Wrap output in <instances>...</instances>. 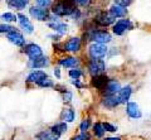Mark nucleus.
I'll list each match as a JSON object with an SVG mask.
<instances>
[{
  "label": "nucleus",
  "instance_id": "nucleus-10",
  "mask_svg": "<svg viewBox=\"0 0 151 140\" xmlns=\"http://www.w3.org/2000/svg\"><path fill=\"white\" fill-rule=\"evenodd\" d=\"M47 77H48V74H47L44 71H40V69H35V71H33V72H30L29 74H28L27 82L39 85V83L43 81V80H45Z\"/></svg>",
  "mask_w": 151,
  "mask_h": 140
},
{
  "label": "nucleus",
  "instance_id": "nucleus-29",
  "mask_svg": "<svg viewBox=\"0 0 151 140\" xmlns=\"http://www.w3.org/2000/svg\"><path fill=\"white\" fill-rule=\"evenodd\" d=\"M18 15H14L13 13H4L1 15V19L5 23H10V22H15Z\"/></svg>",
  "mask_w": 151,
  "mask_h": 140
},
{
  "label": "nucleus",
  "instance_id": "nucleus-41",
  "mask_svg": "<svg viewBox=\"0 0 151 140\" xmlns=\"http://www.w3.org/2000/svg\"><path fill=\"white\" fill-rule=\"evenodd\" d=\"M37 140H44V139H37Z\"/></svg>",
  "mask_w": 151,
  "mask_h": 140
},
{
  "label": "nucleus",
  "instance_id": "nucleus-37",
  "mask_svg": "<svg viewBox=\"0 0 151 140\" xmlns=\"http://www.w3.org/2000/svg\"><path fill=\"white\" fill-rule=\"evenodd\" d=\"M72 85L76 86L77 88H83V87H84V85H83V83L79 81V80H72Z\"/></svg>",
  "mask_w": 151,
  "mask_h": 140
},
{
  "label": "nucleus",
  "instance_id": "nucleus-33",
  "mask_svg": "<svg viewBox=\"0 0 151 140\" xmlns=\"http://www.w3.org/2000/svg\"><path fill=\"white\" fill-rule=\"evenodd\" d=\"M103 126H105V129H106V131H108V133H116L117 131V128L116 125H113V124H111V123H103Z\"/></svg>",
  "mask_w": 151,
  "mask_h": 140
},
{
  "label": "nucleus",
  "instance_id": "nucleus-39",
  "mask_svg": "<svg viewBox=\"0 0 151 140\" xmlns=\"http://www.w3.org/2000/svg\"><path fill=\"white\" fill-rule=\"evenodd\" d=\"M54 74H55V77L57 78H60V69L57 67V68H54Z\"/></svg>",
  "mask_w": 151,
  "mask_h": 140
},
{
  "label": "nucleus",
  "instance_id": "nucleus-9",
  "mask_svg": "<svg viewBox=\"0 0 151 140\" xmlns=\"http://www.w3.org/2000/svg\"><path fill=\"white\" fill-rule=\"evenodd\" d=\"M29 14H30L33 18H34V19L40 20V22L49 19V13H48V10L44 9V8H40V6H32L29 9Z\"/></svg>",
  "mask_w": 151,
  "mask_h": 140
},
{
  "label": "nucleus",
  "instance_id": "nucleus-15",
  "mask_svg": "<svg viewBox=\"0 0 151 140\" xmlns=\"http://www.w3.org/2000/svg\"><path fill=\"white\" fill-rule=\"evenodd\" d=\"M94 22H96L98 25H101V27H107V25H110V24H112V23L115 22V18L111 17L110 13L102 12V13H100V14H98V15L96 17Z\"/></svg>",
  "mask_w": 151,
  "mask_h": 140
},
{
  "label": "nucleus",
  "instance_id": "nucleus-11",
  "mask_svg": "<svg viewBox=\"0 0 151 140\" xmlns=\"http://www.w3.org/2000/svg\"><path fill=\"white\" fill-rule=\"evenodd\" d=\"M131 27H132V24L129 19H121L113 25V33L116 35H122L126 30L131 29Z\"/></svg>",
  "mask_w": 151,
  "mask_h": 140
},
{
  "label": "nucleus",
  "instance_id": "nucleus-3",
  "mask_svg": "<svg viewBox=\"0 0 151 140\" xmlns=\"http://www.w3.org/2000/svg\"><path fill=\"white\" fill-rule=\"evenodd\" d=\"M88 53H89V57L92 59H102L107 53V47L105 44L93 43V44L89 45Z\"/></svg>",
  "mask_w": 151,
  "mask_h": 140
},
{
  "label": "nucleus",
  "instance_id": "nucleus-25",
  "mask_svg": "<svg viewBox=\"0 0 151 140\" xmlns=\"http://www.w3.org/2000/svg\"><path fill=\"white\" fill-rule=\"evenodd\" d=\"M110 14L111 17H113L116 19V18H122L126 15V8L124 6H120V5H112L111 9H110Z\"/></svg>",
  "mask_w": 151,
  "mask_h": 140
},
{
  "label": "nucleus",
  "instance_id": "nucleus-40",
  "mask_svg": "<svg viewBox=\"0 0 151 140\" xmlns=\"http://www.w3.org/2000/svg\"><path fill=\"white\" fill-rule=\"evenodd\" d=\"M103 140H122L120 136H107V138H105Z\"/></svg>",
  "mask_w": 151,
  "mask_h": 140
},
{
  "label": "nucleus",
  "instance_id": "nucleus-13",
  "mask_svg": "<svg viewBox=\"0 0 151 140\" xmlns=\"http://www.w3.org/2000/svg\"><path fill=\"white\" fill-rule=\"evenodd\" d=\"M32 69H39V68H45L49 66V58L48 57H44L42 56L39 58H35V59H30L29 63H28Z\"/></svg>",
  "mask_w": 151,
  "mask_h": 140
},
{
  "label": "nucleus",
  "instance_id": "nucleus-4",
  "mask_svg": "<svg viewBox=\"0 0 151 140\" xmlns=\"http://www.w3.org/2000/svg\"><path fill=\"white\" fill-rule=\"evenodd\" d=\"M111 39H112L111 34L106 30H96L92 32L91 35H89V40H93L94 43H100V44L110 43Z\"/></svg>",
  "mask_w": 151,
  "mask_h": 140
},
{
  "label": "nucleus",
  "instance_id": "nucleus-32",
  "mask_svg": "<svg viewBox=\"0 0 151 140\" xmlns=\"http://www.w3.org/2000/svg\"><path fill=\"white\" fill-rule=\"evenodd\" d=\"M62 99H63L64 102H70V101L73 100V92L69 91V90L64 91V92L62 93Z\"/></svg>",
  "mask_w": 151,
  "mask_h": 140
},
{
  "label": "nucleus",
  "instance_id": "nucleus-12",
  "mask_svg": "<svg viewBox=\"0 0 151 140\" xmlns=\"http://www.w3.org/2000/svg\"><path fill=\"white\" fill-rule=\"evenodd\" d=\"M24 52H25V54H27L30 59H35V58H39V57H42V56H43V52H42L40 47L37 45V44H34V43L28 44L25 48H24Z\"/></svg>",
  "mask_w": 151,
  "mask_h": 140
},
{
  "label": "nucleus",
  "instance_id": "nucleus-17",
  "mask_svg": "<svg viewBox=\"0 0 151 140\" xmlns=\"http://www.w3.org/2000/svg\"><path fill=\"white\" fill-rule=\"evenodd\" d=\"M6 37H8V39L10 40L12 43H14V44L18 45V47H23V45L25 44L24 37H23V34L20 33V32H18L17 29L10 32V33H8Z\"/></svg>",
  "mask_w": 151,
  "mask_h": 140
},
{
  "label": "nucleus",
  "instance_id": "nucleus-7",
  "mask_svg": "<svg viewBox=\"0 0 151 140\" xmlns=\"http://www.w3.org/2000/svg\"><path fill=\"white\" fill-rule=\"evenodd\" d=\"M121 83L120 81H117L116 78H110V81L106 85L105 90L102 91L103 96H108V95H117L121 91Z\"/></svg>",
  "mask_w": 151,
  "mask_h": 140
},
{
  "label": "nucleus",
  "instance_id": "nucleus-24",
  "mask_svg": "<svg viewBox=\"0 0 151 140\" xmlns=\"http://www.w3.org/2000/svg\"><path fill=\"white\" fill-rule=\"evenodd\" d=\"M93 135L97 139H105V134H106V129L103 126V123H94L93 124Z\"/></svg>",
  "mask_w": 151,
  "mask_h": 140
},
{
  "label": "nucleus",
  "instance_id": "nucleus-2",
  "mask_svg": "<svg viewBox=\"0 0 151 140\" xmlns=\"http://www.w3.org/2000/svg\"><path fill=\"white\" fill-rule=\"evenodd\" d=\"M105 71H106V63L103 59H91L88 62V72L92 77L102 74Z\"/></svg>",
  "mask_w": 151,
  "mask_h": 140
},
{
  "label": "nucleus",
  "instance_id": "nucleus-14",
  "mask_svg": "<svg viewBox=\"0 0 151 140\" xmlns=\"http://www.w3.org/2000/svg\"><path fill=\"white\" fill-rule=\"evenodd\" d=\"M132 92H134V90H132L131 85H126V86H124L121 88V91L117 93V96H119V99L121 101V105H126L127 102H130Z\"/></svg>",
  "mask_w": 151,
  "mask_h": 140
},
{
  "label": "nucleus",
  "instance_id": "nucleus-16",
  "mask_svg": "<svg viewBox=\"0 0 151 140\" xmlns=\"http://www.w3.org/2000/svg\"><path fill=\"white\" fill-rule=\"evenodd\" d=\"M49 19H52V22H49L48 23V25L52 28V29H53L54 32H57V33L58 34H65L67 33V24H64V23H60L58 19H57V18H49Z\"/></svg>",
  "mask_w": 151,
  "mask_h": 140
},
{
  "label": "nucleus",
  "instance_id": "nucleus-22",
  "mask_svg": "<svg viewBox=\"0 0 151 140\" xmlns=\"http://www.w3.org/2000/svg\"><path fill=\"white\" fill-rule=\"evenodd\" d=\"M50 130H52V131H54L57 135L62 136L63 134L67 133L68 125H67V123H64V121H59V123H55L54 125H52V126H50Z\"/></svg>",
  "mask_w": 151,
  "mask_h": 140
},
{
  "label": "nucleus",
  "instance_id": "nucleus-19",
  "mask_svg": "<svg viewBox=\"0 0 151 140\" xmlns=\"http://www.w3.org/2000/svg\"><path fill=\"white\" fill-rule=\"evenodd\" d=\"M60 119L67 124L73 123L74 119H76V111L72 109V107H65V109L62 111V114H60Z\"/></svg>",
  "mask_w": 151,
  "mask_h": 140
},
{
  "label": "nucleus",
  "instance_id": "nucleus-23",
  "mask_svg": "<svg viewBox=\"0 0 151 140\" xmlns=\"http://www.w3.org/2000/svg\"><path fill=\"white\" fill-rule=\"evenodd\" d=\"M38 139H44V140H59L60 136L57 135L54 131H52L50 129L48 130H42V131L37 135Z\"/></svg>",
  "mask_w": 151,
  "mask_h": 140
},
{
  "label": "nucleus",
  "instance_id": "nucleus-28",
  "mask_svg": "<svg viewBox=\"0 0 151 140\" xmlns=\"http://www.w3.org/2000/svg\"><path fill=\"white\" fill-rule=\"evenodd\" d=\"M68 74L72 80H79V77L83 76V72L79 68H74V69H69Z\"/></svg>",
  "mask_w": 151,
  "mask_h": 140
},
{
  "label": "nucleus",
  "instance_id": "nucleus-35",
  "mask_svg": "<svg viewBox=\"0 0 151 140\" xmlns=\"http://www.w3.org/2000/svg\"><path fill=\"white\" fill-rule=\"evenodd\" d=\"M13 30H15V28L14 27H10V25H8V24H1L0 25V32L1 33H10V32H13Z\"/></svg>",
  "mask_w": 151,
  "mask_h": 140
},
{
  "label": "nucleus",
  "instance_id": "nucleus-38",
  "mask_svg": "<svg viewBox=\"0 0 151 140\" xmlns=\"http://www.w3.org/2000/svg\"><path fill=\"white\" fill-rule=\"evenodd\" d=\"M76 3L79 4V5H82V6H87V5H89L91 0H76Z\"/></svg>",
  "mask_w": 151,
  "mask_h": 140
},
{
  "label": "nucleus",
  "instance_id": "nucleus-21",
  "mask_svg": "<svg viewBox=\"0 0 151 140\" xmlns=\"http://www.w3.org/2000/svg\"><path fill=\"white\" fill-rule=\"evenodd\" d=\"M59 64L65 68H76L79 64V61L78 58H74V57H64L59 59Z\"/></svg>",
  "mask_w": 151,
  "mask_h": 140
},
{
  "label": "nucleus",
  "instance_id": "nucleus-6",
  "mask_svg": "<svg viewBox=\"0 0 151 140\" xmlns=\"http://www.w3.org/2000/svg\"><path fill=\"white\" fill-rule=\"evenodd\" d=\"M101 105L103 107H106L107 110H113L116 107H119L121 105V101L117 95H108V96H103L101 100Z\"/></svg>",
  "mask_w": 151,
  "mask_h": 140
},
{
  "label": "nucleus",
  "instance_id": "nucleus-20",
  "mask_svg": "<svg viewBox=\"0 0 151 140\" xmlns=\"http://www.w3.org/2000/svg\"><path fill=\"white\" fill-rule=\"evenodd\" d=\"M81 48V39L79 38H70L67 43H65V52H78Z\"/></svg>",
  "mask_w": 151,
  "mask_h": 140
},
{
  "label": "nucleus",
  "instance_id": "nucleus-31",
  "mask_svg": "<svg viewBox=\"0 0 151 140\" xmlns=\"http://www.w3.org/2000/svg\"><path fill=\"white\" fill-rule=\"evenodd\" d=\"M70 140H92V136L88 133H81V134H78V135H76V136H73Z\"/></svg>",
  "mask_w": 151,
  "mask_h": 140
},
{
  "label": "nucleus",
  "instance_id": "nucleus-18",
  "mask_svg": "<svg viewBox=\"0 0 151 140\" xmlns=\"http://www.w3.org/2000/svg\"><path fill=\"white\" fill-rule=\"evenodd\" d=\"M18 20H19V24H20L22 29L27 34H32L33 30H34V27H33L32 22L28 19L25 15H23V14H18Z\"/></svg>",
  "mask_w": 151,
  "mask_h": 140
},
{
  "label": "nucleus",
  "instance_id": "nucleus-30",
  "mask_svg": "<svg viewBox=\"0 0 151 140\" xmlns=\"http://www.w3.org/2000/svg\"><path fill=\"white\" fill-rule=\"evenodd\" d=\"M39 87H42V88H50V87H55V85H54V82L50 80L49 77H47L45 80H43L42 81L39 85H38Z\"/></svg>",
  "mask_w": 151,
  "mask_h": 140
},
{
  "label": "nucleus",
  "instance_id": "nucleus-5",
  "mask_svg": "<svg viewBox=\"0 0 151 140\" xmlns=\"http://www.w3.org/2000/svg\"><path fill=\"white\" fill-rule=\"evenodd\" d=\"M125 111H126L127 116L131 119H141L142 118V111H141L137 102H134V101L127 102Z\"/></svg>",
  "mask_w": 151,
  "mask_h": 140
},
{
  "label": "nucleus",
  "instance_id": "nucleus-27",
  "mask_svg": "<svg viewBox=\"0 0 151 140\" xmlns=\"http://www.w3.org/2000/svg\"><path fill=\"white\" fill-rule=\"evenodd\" d=\"M93 126L92 125V120L89 118H86L82 120V123L79 124V130H81V133H88L89 128Z\"/></svg>",
  "mask_w": 151,
  "mask_h": 140
},
{
  "label": "nucleus",
  "instance_id": "nucleus-34",
  "mask_svg": "<svg viewBox=\"0 0 151 140\" xmlns=\"http://www.w3.org/2000/svg\"><path fill=\"white\" fill-rule=\"evenodd\" d=\"M37 5L40 6V8L47 9L48 6L52 5V0H37Z\"/></svg>",
  "mask_w": 151,
  "mask_h": 140
},
{
  "label": "nucleus",
  "instance_id": "nucleus-1",
  "mask_svg": "<svg viewBox=\"0 0 151 140\" xmlns=\"http://www.w3.org/2000/svg\"><path fill=\"white\" fill-rule=\"evenodd\" d=\"M76 0H58L53 4L52 12L54 15L64 17V15H72L76 12Z\"/></svg>",
  "mask_w": 151,
  "mask_h": 140
},
{
  "label": "nucleus",
  "instance_id": "nucleus-8",
  "mask_svg": "<svg viewBox=\"0 0 151 140\" xmlns=\"http://www.w3.org/2000/svg\"><path fill=\"white\" fill-rule=\"evenodd\" d=\"M108 81H110V78H108L105 73H102V74H98V76H93L92 77L91 86L93 88H96V90H100L102 92L103 90H105V87L108 83Z\"/></svg>",
  "mask_w": 151,
  "mask_h": 140
},
{
  "label": "nucleus",
  "instance_id": "nucleus-36",
  "mask_svg": "<svg viewBox=\"0 0 151 140\" xmlns=\"http://www.w3.org/2000/svg\"><path fill=\"white\" fill-rule=\"evenodd\" d=\"M113 1H115L116 5H120V6L126 8V6H129L130 4L132 3V0H113Z\"/></svg>",
  "mask_w": 151,
  "mask_h": 140
},
{
  "label": "nucleus",
  "instance_id": "nucleus-26",
  "mask_svg": "<svg viewBox=\"0 0 151 140\" xmlns=\"http://www.w3.org/2000/svg\"><path fill=\"white\" fill-rule=\"evenodd\" d=\"M6 3L10 8L17 9V10H22L29 4V0H6Z\"/></svg>",
  "mask_w": 151,
  "mask_h": 140
}]
</instances>
